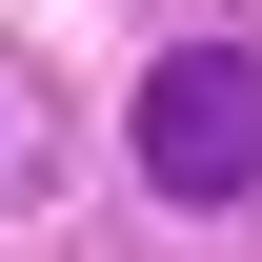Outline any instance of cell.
Segmentation results:
<instances>
[{
  "instance_id": "1",
  "label": "cell",
  "mask_w": 262,
  "mask_h": 262,
  "mask_svg": "<svg viewBox=\"0 0 262 262\" xmlns=\"http://www.w3.org/2000/svg\"><path fill=\"white\" fill-rule=\"evenodd\" d=\"M141 182L162 202H262V40H182L141 81Z\"/></svg>"
}]
</instances>
